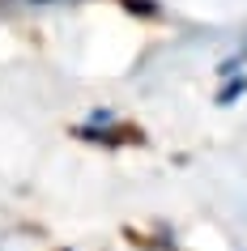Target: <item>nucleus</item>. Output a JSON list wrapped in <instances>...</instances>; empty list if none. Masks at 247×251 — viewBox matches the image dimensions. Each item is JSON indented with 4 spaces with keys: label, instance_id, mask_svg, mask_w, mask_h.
Instances as JSON below:
<instances>
[{
    "label": "nucleus",
    "instance_id": "1",
    "mask_svg": "<svg viewBox=\"0 0 247 251\" xmlns=\"http://www.w3.org/2000/svg\"><path fill=\"white\" fill-rule=\"evenodd\" d=\"M81 141H103V145H141V128H115V132H94V128H77Z\"/></svg>",
    "mask_w": 247,
    "mask_h": 251
}]
</instances>
